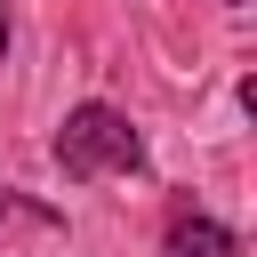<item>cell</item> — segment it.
Listing matches in <instances>:
<instances>
[{"label":"cell","mask_w":257,"mask_h":257,"mask_svg":"<svg viewBox=\"0 0 257 257\" xmlns=\"http://www.w3.org/2000/svg\"><path fill=\"white\" fill-rule=\"evenodd\" d=\"M56 169H64L72 185L137 177V169H145V137H137L128 112H112V104H72L64 128H56Z\"/></svg>","instance_id":"cell-1"},{"label":"cell","mask_w":257,"mask_h":257,"mask_svg":"<svg viewBox=\"0 0 257 257\" xmlns=\"http://www.w3.org/2000/svg\"><path fill=\"white\" fill-rule=\"evenodd\" d=\"M169 257H241V241H233L217 217L177 209V217H169Z\"/></svg>","instance_id":"cell-2"},{"label":"cell","mask_w":257,"mask_h":257,"mask_svg":"<svg viewBox=\"0 0 257 257\" xmlns=\"http://www.w3.org/2000/svg\"><path fill=\"white\" fill-rule=\"evenodd\" d=\"M0 64H8V0H0Z\"/></svg>","instance_id":"cell-3"},{"label":"cell","mask_w":257,"mask_h":257,"mask_svg":"<svg viewBox=\"0 0 257 257\" xmlns=\"http://www.w3.org/2000/svg\"><path fill=\"white\" fill-rule=\"evenodd\" d=\"M0 209H8V185H0Z\"/></svg>","instance_id":"cell-4"}]
</instances>
